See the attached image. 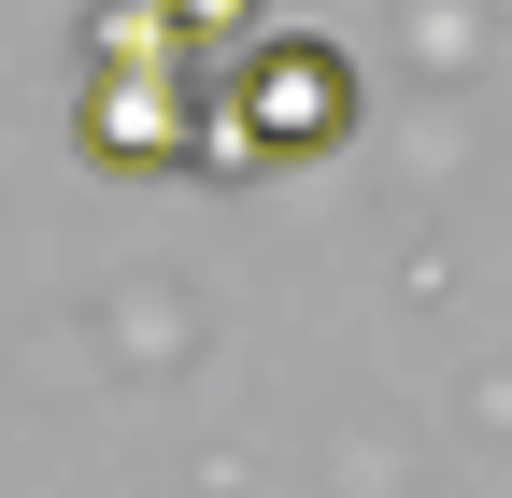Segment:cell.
I'll list each match as a JSON object with an SVG mask.
<instances>
[{
  "label": "cell",
  "mask_w": 512,
  "mask_h": 498,
  "mask_svg": "<svg viewBox=\"0 0 512 498\" xmlns=\"http://www.w3.org/2000/svg\"><path fill=\"white\" fill-rule=\"evenodd\" d=\"M214 72H228V57L185 29V15L100 0V15H86V157H114V171L214 157Z\"/></svg>",
  "instance_id": "cell-1"
},
{
  "label": "cell",
  "mask_w": 512,
  "mask_h": 498,
  "mask_svg": "<svg viewBox=\"0 0 512 498\" xmlns=\"http://www.w3.org/2000/svg\"><path fill=\"white\" fill-rule=\"evenodd\" d=\"M356 129V57L313 29H256L214 72V157H328Z\"/></svg>",
  "instance_id": "cell-2"
},
{
  "label": "cell",
  "mask_w": 512,
  "mask_h": 498,
  "mask_svg": "<svg viewBox=\"0 0 512 498\" xmlns=\"http://www.w3.org/2000/svg\"><path fill=\"white\" fill-rule=\"evenodd\" d=\"M157 15H185V29H200L214 57H242L256 29H271V15H256V0H157Z\"/></svg>",
  "instance_id": "cell-3"
}]
</instances>
